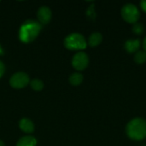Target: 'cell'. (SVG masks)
<instances>
[{
  "label": "cell",
  "mask_w": 146,
  "mask_h": 146,
  "mask_svg": "<svg viewBox=\"0 0 146 146\" xmlns=\"http://www.w3.org/2000/svg\"><path fill=\"white\" fill-rule=\"evenodd\" d=\"M37 145V139L33 136H25L21 138L16 146H36Z\"/></svg>",
  "instance_id": "8fae6325"
},
{
  "label": "cell",
  "mask_w": 146,
  "mask_h": 146,
  "mask_svg": "<svg viewBox=\"0 0 146 146\" xmlns=\"http://www.w3.org/2000/svg\"><path fill=\"white\" fill-rule=\"evenodd\" d=\"M139 5H140V9L146 13V0H143L139 3Z\"/></svg>",
  "instance_id": "e0dca14e"
},
{
  "label": "cell",
  "mask_w": 146,
  "mask_h": 146,
  "mask_svg": "<svg viewBox=\"0 0 146 146\" xmlns=\"http://www.w3.org/2000/svg\"><path fill=\"white\" fill-rule=\"evenodd\" d=\"M37 17L38 20V22L41 25H46L48 24L52 17L51 10L47 6H41L37 13Z\"/></svg>",
  "instance_id": "52a82bcc"
},
{
  "label": "cell",
  "mask_w": 146,
  "mask_h": 146,
  "mask_svg": "<svg viewBox=\"0 0 146 146\" xmlns=\"http://www.w3.org/2000/svg\"><path fill=\"white\" fill-rule=\"evenodd\" d=\"M121 15L122 19L130 24H135L139 22L140 18V10L138 6L133 3H127L123 5L121 10Z\"/></svg>",
  "instance_id": "277c9868"
},
{
  "label": "cell",
  "mask_w": 146,
  "mask_h": 146,
  "mask_svg": "<svg viewBox=\"0 0 146 146\" xmlns=\"http://www.w3.org/2000/svg\"><path fill=\"white\" fill-rule=\"evenodd\" d=\"M19 127L25 133H33L34 132V125L33 121L27 118H22L20 120Z\"/></svg>",
  "instance_id": "9c48e42d"
},
{
  "label": "cell",
  "mask_w": 146,
  "mask_h": 146,
  "mask_svg": "<svg viewBox=\"0 0 146 146\" xmlns=\"http://www.w3.org/2000/svg\"><path fill=\"white\" fill-rule=\"evenodd\" d=\"M142 46H143V48H144V50L146 52V37L144 38V40H143V42H142Z\"/></svg>",
  "instance_id": "ac0fdd59"
},
{
  "label": "cell",
  "mask_w": 146,
  "mask_h": 146,
  "mask_svg": "<svg viewBox=\"0 0 146 146\" xmlns=\"http://www.w3.org/2000/svg\"><path fill=\"white\" fill-rule=\"evenodd\" d=\"M103 41V36L100 33L98 32H95V33H92L89 38H88V41H87V44L91 47H97Z\"/></svg>",
  "instance_id": "30bf717a"
},
{
  "label": "cell",
  "mask_w": 146,
  "mask_h": 146,
  "mask_svg": "<svg viewBox=\"0 0 146 146\" xmlns=\"http://www.w3.org/2000/svg\"><path fill=\"white\" fill-rule=\"evenodd\" d=\"M134 62L137 63V64H139V65H142L144 63L146 62V52L143 50H139L137 51L135 54H134Z\"/></svg>",
  "instance_id": "4fadbf2b"
},
{
  "label": "cell",
  "mask_w": 146,
  "mask_h": 146,
  "mask_svg": "<svg viewBox=\"0 0 146 146\" xmlns=\"http://www.w3.org/2000/svg\"><path fill=\"white\" fill-rule=\"evenodd\" d=\"M4 72H5V66H4V64L0 61V78L3 75Z\"/></svg>",
  "instance_id": "2e32d148"
},
{
  "label": "cell",
  "mask_w": 146,
  "mask_h": 146,
  "mask_svg": "<svg viewBox=\"0 0 146 146\" xmlns=\"http://www.w3.org/2000/svg\"><path fill=\"white\" fill-rule=\"evenodd\" d=\"M30 86L33 90L39 92L44 89V82L38 79H33L30 81Z\"/></svg>",
  "instance_id": "5bb4252c"
},
{
  "label": "cell",
  "mask_w": 146,
  "mask_h": 146,
  "mask_svg": "<svg viewBox=\"0 0 146 146\" xmlns=\"http://www.w3.org/2000/svg\"><path fill=\"white\" fill-rule=\"evenodd\" d=\"M30 83L29 76L24 72H17L9 79V85L15 89H22Z\"/></svg>",
  "instance_id": "5b68a950"
},
{
  "label": "cell",
  "mask_w": 146,
  "mask_h": 146,
  "mask_svg": "<svg viewBox=\"0 0 146 146\" xmlns=\"http://www.w3.org/2000/svg\"><path fill=\"white\" fill-rule=\"evenodd\" d=\"M3 54V48H2V46L0 44V56H2Z\"/></svg>",
  "instance_id": "d6986e66"
},
{
  "label": "cell",
  "mask_w": 146,
  "mask_h": 146,
  "mask_svg": "<svg viewBox=\"0 0 146 146\" xmlns=\"http://www.w3.org/2000/svg\"><path fill=\"white\" fill-rule=\"evenodd\" d=\"M132 31H133V33H135L136 35H141V34H143L144 32H145V26H144L142 23L137 22V23H135V24L133 25Z\"/></svg>",
  "instance_id": "9a60e30c"
},
{
  "label": "cell",
  "mask_w": 146,
  "mask_h": 146,
  "mask_svg": "<svg viewBox=\"0 0 146 146\" xmlns=\"http://www.w3.org/2000/svg\"><path fill=\"white\" fill-rule=\"evenodd\" d=\"M141 46V40L139 38H130L127 39L124 44V49L127 52L130 54H135L139 50Z\"/></svg>",
  "instance_id": "ba28073f"
},
{
  "label": "cell",
  "mask_w": 146,
  "mask_h": 146,
  "mask_svg": "<svg viewBox=\"0 0 146 146\" xmlns=\"http://www.w3.org/2000/svg\"><path fill=\"white\" fill-rule=\"evenodd\" d=\"M0 146H4V143L2 140H0Z\"/></svg>",
  "instance_id": "ffe728a7"
},
{
  "label": "cell",
  "mask_w": 146,
  "mask_h": 146,
  "mask_svg": "<svg viewBox=\"0 0 146 146\" xmlns=\"http://www.w3.org/2000/svg\"><path fill=\"white\" fill-rule=\"evenodd\" d=\"M66 49L69 50H83L87 47V41L80 33H72L68 34L63 41Z\"/></svg>",
  "instance_id": "3957f363"
},
{
  "label": "cell",
  "mask_w": 146,
  "mask_h": 146,
  "mask_svg": "<svg viewBox=\"0 0 146 146\" xmlns=\"http://www.w3.org/2000/svg\"><path fill=\"white\" fill-rule=\"evenodd\" d=\"M89 64V57L86 53L83 51H79L76 53L72 59V66L74 69L78 71L85 70Z\"/></svg>",
  "instance_id": "8992f818"
},
{
  "label": "cell",
  "mask_w": 146,
  "mask_h": 146,
  "mask_svg": "<svg viewBox=\"0 0 146 146\" xmlns=\"http://www.w3.org/2000/svg\"><path fill=\"white\" fill-rule=\"evenodd\" d=\"M42 29L41 24L34 20H26L20 27L18 37L21 42L29 44L33 42L39 34Z\"/></svg>",
  "instance_id": "6da1fadb"
},
{
  "label": "cell",
  "mask_w": 146,
  "mask_h": 146,
  "mask_svg": "<svg viewBox=\"0 0 146 146\" xmlns=\"http://www.w3.org/2000/svg\"><path fill=\"white\" fill-rule=\"evenodd\" d=\"M127 137L134 141H141L146 138V120L141 117L132 119L126 127Z\"/></svg>",
  "instance_id": "7a4b0ae2"
},
{
  "label": "cell",
  "mask_w": 146,
  "mask_h": 146,
  "mask_svg": "<svg viewBox=\"0 0 146 146\" xmlns=\"http://www.w3.org/2000/svg\"><path fill=\"white\" fill-rule=\"evenodd\" d=\"M145 146H146V145H145Z\"/></svg>",
  "instance_id": "44dd1931"
},
{
  "label": "cell",
  "mask_w": 146,
  "mask_h": 146,
  "mask_svg": "<svg viewBox=\"0 0 146 146\" xmlns=\"http://www.w3.org/2000/svg\"><path fill=\"white\" fill-rule=\"evenodd\" d=\"M83 80H84V77L80 73H74L70 75V77L68 79L69 83L74 86H80L83 82Z\"/></svg>",
  "instance_id": "7c38bea8"
}]
</instances>
